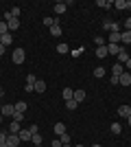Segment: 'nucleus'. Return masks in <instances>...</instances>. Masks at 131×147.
<instances>
[{
  "mask_svg": "<svg viewBox=\"0 0 131 147\" xmlns=\"http://www.w3.org/2000/svg\"><path fill=\"white\" fill-rule=\"evenodd\" d=\"M44 90H46V84H44L42 79H37V81H35V90H33V92H44Z\"/></svg>",
  "mask_w": 131,
  "mask_h": 147,
  "instance_id": "24",
  "label": "nucleus"
},
{
  "mask_svg": "<svg viewBox=\"0 0 131 147\" xmlns=\"http://www.w3.org/2000/svg\"><path fill=\"white\" fill-rule=\"evenodd\" d=\"M24 57H26L24 49H13V55H11L13 64H22V61H24Z\"/></svg>",
  "mask_w": 131,
  "mask_h": 147,
  "instance_id": "3",
  "label": "nucleus"
},
{
  "mask_svg": "<svg viewBox=\"0 0 131 147\" xmlns=\"http://www.w3.org/2000/svg\"><path fill=\"white\" fill-rule=\"evenodd\" d=\"M44 24H46V26H48V29H50V26H53V24H59V22H57L55 18H48V16H46V18H44Z\"/></svg>",
  "mask_w": 131,
  "mask_h": 147,
  "instance_id": "31",
  "label": "nucleus"
},
{
  "mask_svg": "<svg viewBox=\"0 0 131 147\" xmlns=\"http://www.w3.org/2000/svg\"><path fill=\"white\" fill-rule=\"evenodd\" d=\"M5 33H9V26H7V22L2 20V22H0V35H5Z\"/></svg>",
  "mask_w": 131,
  "mask_h": 147,
  "instance_id": "34",
  "label": "nucleus"
},
{
  "mask_svg": "<svg viewBox=\"0 0 131 147\" xmlns=\"http://www.w3.org/2000/svg\"><path fill=\"white\" fill-rule=\"evenodd\" d=\"M90 147H100V145H98V143H96V145H90Z\"/></svg>",
  "mask_w": 131,
  "mask_h": 147,
  "instance_id": "48",
  "label": "nucleus"
},
{
  "mask_svg": "<svg viewBox=\"0 0 131 147\" xmlns=\"http://www.w3.org/2000/svg\"><path fill=\"white\" fill-rule=\"evenodd\" d=\"M63 147H72V145H63Z\"/></svg>",
  "mask_w": 131,
  "mask_h": 147,
  "instance_id": "51",
  "label": "nucleus"
},
{
  "mask_svg": "<svg viewBox=\"0 0 131 147\" xmlns=\"http://www.w3.org/2000/svg\"><path fill=\"white\" fill-rule=\"evenodd\" d=\"M22 119H24V114H22V112H13V121L22 123Z\"/></svg>",
  "mask_w": 131,
  "mask_h": 147,
  "instance_id": "36",
  "label": "nucleus"
},
{
  "mask_svg": "<svg viewBox=\"0 0 131 147\" xmlns=\"http://www.w3.org/2000/svg\"><path fill=\"white\" fill-rule=\"evenodd\" d=\"M29 129H31L33 134H37V132H39V127H37V125H35V123H33V125H31V127H29Z\"/></svg>",
  "mask_w": 131,
  "mask_h": 147,
  "instance_id": "41",
  "label": "nucleus"
},
{
  "mask_svg": "<svg viewBox=\"0 0 131 147\" xmlns=\"http://www.w3.org/2000/svg\"><path fill=\"white\" fill-rule=\"evenodd\" d=\"M112 73L116 75V77H120V75L125 73V66H122V64H118V61H116V64H114V68H112Z\"/></svg>",
  "mask_w": 131,
  "mask_h": 147,
  "instance_id": "12",
  "label": "nucleus"
},
{
  "mask_svg": "<svg viewBox=\"0 0 131 147\" xmlns=\"http://www.w3.org/2000/svg\"><path fill=\"white\" fill-rule=\"evenodd\" d=\"M118 42H120V31H118V33H109L107 44H118Z\"/></svg>",
  "mask_w": 131,
  "mask_h": 147,
  "instance_id": "16",
  "label": "nucleus"
},
{
  "mask_svg": "<svg viewBox=\"0 0 131 147\" xmlns=\"http://www.w3.org/2000/svg\"><path fill=\"white\" fill-rule=\"evenodd\" d=\"M127 9H131V0H127Z\"/></svg>",
  "mask_w": 131,
  "mask_h": 147,
  "instance_id": "45",
  "label": "nucleus"
},
{
  "mask_svg": "<svg viewBox=\"0 0 131 147\" xmlns=\"http://www.w3.org/2000/svg\"><path fill=\"white\" fill-rule=\"evenodd\" d=\"M0 123H2V114H0Z\"/></svg>",
  "mask_w": 131,
  "mask_h": 147,
  "instance_id": "50",
  "label": "nucleus"
},
{
  "mask_svg": "<svg viewBox=\"0 0 131 147\" xmlns=\"http://www.w3.org/2000/svg\"><path fill=\"white\" fill-rule=\"evenodd\" d=\"M0 42H2V35H0Z\"/></svg>",
  "mask_w": 131,
  "mask_h": 147,
  "instance_id": "52",
  "label": "nucleus"
},
{
  "mask_svg": "<svg viewBox=\"0 0 131 147\" xmlns=\"http://www.w3.org/2000/svg\"><path fill=\"white\" fill-rule=\"evenodd\" d=\"M37 147H42V145H37Z\"/></svg>",
  "mask_w": 131,
  "mask_h": 147,
  "instance_id": "55",
  "label": "nucleus"
},
{
  "mask_svg": "<svg viewBox=\"0 0 131 147\" xmlns=\"http://www.w3.org/2000/svg\"><path fill=\"white\" fill-rule=\"evenodd\" d=\"M20 141H22V143H24V141H31V138H33V132H31V129H20Z\"/></svg>",
  "mask_w": 131,
  "mask_h": 147,
  "instance_id": "8",
  "label": "nucleus"
},
{
  "mask_svg": "<svg viewBox=\"0 0 131 147\" xmlns=\"http://www.w3.org/2000/svg\"><path fill=\"white\" fill-rule=\"evenodd\" d=\"M122 24H125V29H127V31H131V18H127Z\"/></svg>",
  "mask_w": 131,
  "mask_h": 147,
  "instance_id": "40",
  "label": "nucleus"
},
{
  "mask_svg": "<svg viewBox=\"0 0 131 147\" xmlns=\"http://www.w3.org/2000/svg\"><path fill=\"white\" fill-rule=\"evenodd\" d=\"M50 35H53V37H59V35H61V26H59V24H53V26H50Z\"/></svg>",
  "mask_w": 131,
  "mask_h": 147,
  "instance_id": "21",
  "label": "nucleus"
},
{
  "mask_svg": "<svg viewBox=\"0 0 131 147\" xmlns=\"http://www.w3.org/2000/svg\"><path fill=\"white\" fill-rule=\"evenodd\" d=\"M76 147H83V145H76Z\"/></svg>",
  "mask_w": 131,
  "mask_h": 147,
  "instance_id": "54",
  "label": "nucleus"
},
{
  "mask_svg": "<svg viewBox=\"0 0 131 147\" xmlns=\"http://www.w3.org/2000/svg\"><path fill=\"white\" fill-rule=\"evenodd\" d=\"M109 53H107V44H103V46H96V57H107Z\"/></svg>",
  "mask_w": 131,
  "mask_h": 147,
  "instance_id": "17",
  "label": "nucleus"
},
{
  "mask_svg": "<svg viewBox=\"0 0 131 147\" xmlns=\"http://www.w3.org/2000/svg\"><path fill=\"white\" fill-rule=\"evenodd\" d=\"M129 114H131V105H120V108H118V117L127 119Z\"/></svg>",
  "mask_w": 131,
  "mask_h": 147,
  "instance_id": "9",
  "label": "nucleus"
},
{
  "mask_svg": "<svg viewBox=\"0 0 131 147\" xmlns=\"http://www.w3.org/2000/svg\"><path fill=\"white\" fill-rule=\"evenodd\" d=\"M96 5H98L100 9H112V7H114V2H109V0H98Z\"/></svg>",
  "mask_w": 131,
  "mask_h": 147,
  "instance_id": "25",
  "label": "nucleus"
},
{
  "mask_svg": "<svg viewBox=\"0 0 131 147\" xmlns=\"http://www.w3.org/2000/svg\"><path fill=\"white\" fill-rule=\"evenodd\" d=\"M35 81H37L35 75H26V86H24V90L26 92H33V90H35Z\"/></svg>",
  "mask_w": 131,
  "mask_h": 147,
  "instance_id": "4",
  "label": "nucleus"
},
{
  "mask_svg": "<svg viewBox=\"0 0 131 147\" xmlns=\"http://www.w3.org/2000/svg\"><path fill=\"white\" fill-rule=\"evenodd\" d=\"M13 42V37H11V33H5V35H2V44H5V46H9V44Z\"/></svg>",
  "mask_w": 131,
  "mask_h": 147,
  "instance_id": "32",
  "label": "nucleus"
},
{
  "mask_svg": "<svg viewBox=\"0 0 131 147\" xmlns=\"http://www.w3.org/2000/svg\"><path fill=\"white\" fill-rule=\"evenodd\" d=\"M127 59H129V55H127V51L122 49V51L118 53V64H122V66H125V64H127Z\"/></svg>",
  "mask_w": 131,
  "mask_h": 147,
  "instance_id": "18",
  "label": "nucleus"
},
{
  "mask_svg": "<svg viewBox=\"0 0 131 147\" xmlns=\"http://www.w3.org/2000/svg\"><path fill=\"white\" fill-rule=\"evenodd\" d=\"M9 134H20V123L11 121V127H9Z\"/></svg>",
  "mask_w": 131,
  "mask_h": 147,
  "instance_id": "22",
  "label": "nucleus"
},
{
  "mask_svg": "<svg viewBox=\"0 0 131 147\" xmlns=\"http://www.w3.org/2000/svg\"><path fill=\"white\" fill-rule=\"evenodd\" d=\"M114 7L116 9H127V0H114Z\"/></svg>",
  "mask_w": 131,
  "mask_h": 147,
  "instance_id": "30",
  "label": "nucleus"
},
{
  "mask_svg": "<svg viewBox=\"0 0 131 147\" xmlns=\"http://www.w3.org/2000/svg\"><path fill=\"white\" fill-rule=\"evenodd\" d=\"M120 86H131V73H127V70H125V73H122V75H120Z\"/></svg>",
  "mask_w": 131,
  "mask_h": 147,
  "instance_id": "7",
  "label": "nucleus"
},
{
  "mask_svg": "<svg viewBox=\"0 0 131 147\" xmlns=\"http://www.w3.org/2000/svg\"><path fill=\"white\" fill-rule=\"evenodd\" d=\"M20 143H22V141H20L18 134H9V136H7V145H9V147H18Z\"/></svg>",
  "mask_w": 131,
  "mask_h": 147,
  "instance_id": "5",
  "label": "nucleus"
},
{
  "mask_svg": "<svg viewBox=\"0 0 131 147\" xmlns=\"http://www.w3.org/2000/svg\"><path fill=\"white\" fill-rule=\"evenodd\" d=\"M2 18H5L7 26H9V33H13V31H18V29H20V20H18V18H13V16H11L9 11H7L5 16H2Z\"/></svg>",
  "mask_w": 131,
  "mask_h": 147,
  "instance_id": "1",
  "label": "nucleus"
},
{
  "mask_svg": "<svg viewBox=\"0 0 131 147\" xmlns=\"http://www.w3.org/2000/svg\"><path fill=\"white\" fill-rule=\"evenodd\" d=\"M112 134H120V132H122V125H120V123H112Z\"/></svg>",
  "mask_w": 131,
  "mask_h": 147,
  "instance_id": "26",
  "label": "nucleus"
},
{
  "mask_svg": "<svg viewBox=\"0 0 131 147\" xmlns=\"http://www.w3.org/2000/svg\"><path fill=\"white\" fill-rule=\"evenodd\" d=\"M125 68H127V73H131V57L127 59V64H125Z\"/></svg>",
  "mask_w": 131,
  "mask_h": 147,
  "instance_id": "43",
  "label": "nucleus"
},
{
  "mask_svg": "<svg viewBox=\"0 0 131 147\" xmlns=\"http://www.w3.org/2000/svg\"><path fill=\"white\" fill-rule=\"evenodd\" d=\"M94 42H96V46H103V44H107V42H105V40H103L100 35H96V37H94Z\"/></svg>",
  "mask_w": 131,
  "mask_h": 147,
  "instance_id": "37",
  "label": "nucleus"
},
{
  "mask_svg": "<svg viewBox=\"0 0 131 147\" xmlns=\"http://www.w3.org/2000/svg\"><path fill=\"white\" fill-rule=\"evenodd\" d=\"M31 143H33V145H35V147H37V145H42V134H39V132H37V134H33Z\"/></svg>",
  "mask_w": 131,
  "mask_h": 147,
  "instance_id": "28",
  "label": "nucleus"
},
{
  "mask_svg": "<svg viewBox=\"0 0 131 147\" xmlns=\"http://www.w3.org/2000/svg\"><path fill=\"white\" fill-rule=\"evenodd\" d=\"M72 99H74L76 103H81V101H85V92H83V90H74V94H72Z\"/></svg>",
  "mask_w": 131,
  "mask_h": 147,
  "instance_id": "15",
  "label": "nucleus"
},
{
  "mask_svg": "<svg viewBox=\"0 0 131 147\" xmlns=\"http://www.w3.org/2000/svg\"><path fill=\"white\" fill-rule=\"evenodd\" d=\"M0 112H2V103H0Z\"/></svg>",
  "mask_w": 131,
  "mask_h": 147,
  "instance_id": "49",
  "label": "nucleus"
},
{
  "mask_svg": "<svg viewBox=\"0 0 131 147\" xmlns=\"http://www.w3.org/2000/svg\"><path fill=\"white\" fill-rule=\"evenodd\" d=\"M26 108H29V105H26V101H18V103H15V112H22V114H24Z\"/></svg>",
  "mask_w": 131,
  "mask_h": 147,
  "instance_id": "23",
  "label": "nucleus"
},
{
  "mask_svg": "<svg viewBox=\"0 0 131 147\" xmlns=\"http://www.w3.org/2000/svg\"><path fill=\"white\" fill-rule=\"evenodd\" d=\"M120 42L122 44H131V31H120Z\"/></svg>",
  "mask_w": 131,
  "mask_h": 147,
  "instance_id": "10",
  "label": "nucleus"
},
{
  "mask_svg": "<svg viewBox=\"0 0 131 147\" xmlns=\"http://www.w3.org/2000/svg\"><path fill=\"white\" fill-rule=\"evenodd\" d=\"M100 26H103L105 31H109V33H118V31H120V24H118V22H114V20H103V24H100Z\"/></svg>",
  "mask_w": 131,
  "mask_h": 147,
  "instance_id": "2",
  "label": "nucleus"
},
{
  "mask_svg": "<svg viewBox=\"0 0 131 147\" xmlns=\"http://www.w3.org/2000/svg\"><path fill=\"white\" fill-rule=\"evenodd\" d=\"M63 101H70V99H72V94H74V90H72V88H63Z\"/></svg>",
  "mask_w": 131,
  "mask_h": 147,
  "instance_id": "20",
  "label": "nucleus"
},
{
  "mask_svg": "<svg viewBox=\"0 0 131 147\" xmlns=\"http://www.w3.org/2000/svg\"><path fill=\"white\" fill-rule=\"evenodd\" d=\"M53 129H55V134H57V136L66 134V125H63L61 121H59V123H55V127H53Z\"/></svg>",
  "mask_w": 131,
  "mask_h": 147,
  "instance_id": "14",
  "label": "nucleus"
},
{
  "mask_svg": "<svg viewBox=\"0 0 131 147\" xmlns=\"http://www.w3.org/2000/svg\"><path fill=\"white\" fill-rule=\"evenodd\" d=\"M120 51L122 49H120L118 44H107V53H109V55H118Z\"/></svg>",
  "mask_w": 131,
  "mask_h": 147,
  "instance_id": "11",
  "label": "nucleus"
},
{
  "mask_svg": "<svg viewBox=\"0 0 131 147\" xmlns=\"http://www.w3.org/2000/svg\"><path fill=\"white\" fill-rule=\"evenodd\" d=\"M59 141H61V145H70V134L66 132V134H61V136H57Z\"/></svg>",
  "mask_w": 131,
  "mask_h": 147,
  "instance_id": "27",
  "label": "nucleus"
},
{
  "mask_svg": "<svg viewBox=\"0 0 131 147\" xmlns=\"http://www.w3.org/2000/svg\"><path fill=\"white\" fill-rule=\"evenodd\" d=\"M127 121H129V125H131V114H129V117H127Z\"/></svg>",
  "mask_w": 131,
  "mask_h": 147,
  "instance_id": "47",
  "label": "nucleus"
},
{
  "mask_svg": "<svg viewBox=\"0 0 131 147\" xmlns=\"http://www.w3.org/2000/svg\"><path fill=\"white\" fill-rule=\"evenodd\" d=\"M94 77H98V79H100V77H105V68H103V66L94 68Z\"/></svg>",
  "mask_w": 131,
  "mask_h": 147,
  "instance_id": "29",
  "label": "nucleus"
},
{
  "mask_svg": "<svg viewBox=\"0 0 131 147\" xmlns=\"http://www.w3.org/2000/svg\"><path fill=\"white\" fill-rule=\"evenodd\" d=\"M7 136H9V134H5V132H0V143H7Z\"/></svg>",
  "mask_w": 131,
  "mask_h": 147,
  "instance_id": "42",
  "label": "nucleus"
},
{
  "mask_svg": "<svg viewBox=\"0 0 131 147\" xmlns=\"http://www.w3.org/2000/svg\"><path fill=\"white\" fill-rule=\"evenodd\" d=\"M0 22H2V16H0Z\"/></svg>",
  "mask_w": 131,
  "mask_h": 147,
  "instance_id": "53",
  "label": "nucleus"
},
{
  "mask_svg": "<svg viewBox=\"0 0 131 147\" xmlns=\"http://www.w3.org/2000/svg\"><path fill=\"white\" fill-rule=\"evenodd\" d=\"M0 147H9V145H7V143H0Z\"/></svg>",
  "mask_w": 131,
  "mask_h": 147,
  "instance_id": "46",
  "label": "nucleus"
},
{
  "mask_svg": "<svg viewBox=\"0 0 131 147\" xmlns=\"http://www.w3.org/2000/svg\"><path fill=\"white\" fill-rule=\"evenodd\" d=\"M53 9H55V13H57V16H61V13H66V9H68V7H66V2H57V5L53 7Z\"/></svg>",
  "mask_w": 131,
  "mask_h": 147,
  "instance_id": "13",
  "label": "nucleus"
},
{
  "mask_svg": "<svg viewBox=\"0 0 131 147\" xmlns=\"http://www.w3.org/2000/svg\"><path fill=\"white\" fill-rule=\"evenodd\" d=\"M5 51H7V46H5L2 42H0V55H5Z\"/></svg>",
  "mask_w": 131,
  "mask_h": 147,
  "instance_id": "44",
  "label": "nucleus"
},
{
  "mask_svg": "<svg viewBox=\"0 0 131 147\" xmlns=\"http://www.w3.org/2000/svg\"><path fill=\"white\" fill-rule=\"evenodd\" d=\"M109 81H112V86H118V84H120V77H116V75H114Z\"/></svg>",
  "mask_w": 131,
  "mask_h": 147,
  "instance_id": "38",
  "label": "nucleus"
},
{
  "mask_svg": "<svg viewBox=\"0 0 131 147\" xmlns=\"http://www.w3.org/2000/svg\"><path fill=\"white\" fill-rule=\"evenodd\" d=\"M13 112H15V105H11V103H5L2 105V117H13Z\"/></svg>",
  "mask_w": 131,
  "mask_h": 147,
  "instance_id": "6",
  "label": "nucleus"
},
{
  "mask_svg": "<svg viewBox=\"0 0 131 147\" xmlns=\"http://www.w3.org/2000/svg\"><path fill=\"white\" fill-rule=\"evenodd\" d=\"M9 13H11L13 18H18V20H20V13H22V11H20V7H13V9H11Z\"/></svg>",
  "mask_w": 131,
  "mask_h": 147,
  "instance_id": "35",
  "label": "nucleus"
},
{
  "mask_svg": "<svg viewBox=\"0 0 131 147\" xmlns=\"http://www.w3.org/2000/svg\"><path fill=\"white\" fill-rule=\"evenodd\" d=\"M57 53H61V55H66V53H70V49H68V44H66V42H61V44H57Z\"/></svg>",
  "mask_w": 131,
  "mask_h": 147,
  "instance_id": "19",
  "label": "nucleus"
},
{
  "mask_svg": "<svg viewBox=\"0 0 131 147\" xmlns=\"http://www.w3.org/2000/svg\"><path fill=\"white\" fill-rule=\"evenodd\" d=\"M50 147H63V145H61V141H59V138H55V141L50 143Z\"/></svg>",
  "mask_w": 131,
  "mask_h": 147,
  "instance_id": "39",
  "label": "nucleus"
},
{
  "mask_svg": "<svg viewBox=\"0 0 131 147\" xmlns=\"http://www.w3.org/2000/svg\"><path fill=\"white\" fill-rule=\"evenodd\" d=\"M76 105H79V103H76L74 99H70V101H66V108H68V110H76Z\"/></svg>",
  "mask_w": 131,
  "mask_h": 147,
  "instance_id": "33",
  "label": "nucleus"
}]
</instances>
